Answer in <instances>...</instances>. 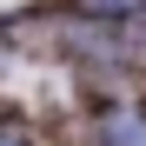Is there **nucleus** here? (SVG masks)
Returning <instances> with one entry per match:
<instances>
[{
    "instance_id": "3",
    "label": "nucleus",
    "mask_w": 146,
    "mask_h": 146,
    "mask_svg": "<svg viewBox=\"0 0 146 146\" xmlns=\"http://www.w3.org/2000/svg\"><path fill=\"white\" fill-rule=\"evenodd\" d=\"M0 146H7V139H0Z\"/></svg>"
},
{
    "instance_id": "1",
    "label": "nucleus",
    "mask_w": 146,
    "mask_h": 146,
    "mask_svg": "<svg viewBox=\"0 0 146 146\" xmlns=\"http://www.w3.org/2000/svg\"><path fill=\"white\" fill-rule=\"evenodd\" d=\"M113 146H146V126H133V133H119Z\"/></svg>"
},
{
    "instance_id": "2",
    "label": "nucleus",
    "mask_w": 146,
    "mask_h": 146,
    "mask_svg": "<svg viewBox=\"0 0 146 146\" xmlns=\"http://www.w3.org/2000/svg\"><path fill=\"white\" fill-rule=\"evenodd\" d=\"M93 7H106V13H126V7H139V0H93Z\"/></svg>"
}]
</instances>
